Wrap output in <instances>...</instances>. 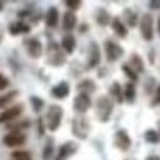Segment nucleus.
Wrapping results in <instances>:
<instances>
[{"label": "nucleus", "instance_id": "18", "mask_svg": "<svg viewBox=\"0 0 160 160\" xmlns=\"http://www.w3.org/2000/svg\"><path fill=\"white\" fill-rule=\"evenodd\" d=\"M110 26L119 38H126V36H128V26L124 24V21H122L121 18H112Z\"/></svg>", "mask_w": 160, "mask_h": 160}, {"label": "nucleus", "instance_id": "42", "mask_svg": "<svg viewBox=\"0 0 160 160\" xmlns=\"http://www.w3.org/2000/svg\"><path fill=\"white\" fill-rule=\"evenodd\" d=\"M158 132H160V131H158Z\"/></svg>", "mask_w": 160, "mask_h": 160}, {"label": "nucleus", "instance_id": "26", "mask_svg": "<svg viewBox=\"0 0 160 160\" xmlns=\"http://www.w3.org/2000/svg\"><path fill=\"white\" fill-rule=\"evenodd\" d=\"M110 95L119 102V103H121V102H124V88H122L119 83H112V86H110Z\"/></svg>", "mask_w": 160, "mask_h": 160}, {"label": "nucleus", "instance_id": "31", "mask_svg": "<svg viewBox=\"0 0 160 160\" xmlns=\"http://www.w3.org/2000/svg\"><path fill=\"white\" fill-rule=\"evenodd\" d=\"M12 160H31V153L24 150H14L12 152Z\"/></svg>", "mask_w": 160, "mask_h": 160}, {"label": "nucleus", "instance_id": "37", "mask_svg": "<svg viewBox=\"0 0 160 160\" xmlns=\"http://www.w3.org/2000/svg\"><path fill=\"white\" fill-rule=\"evenodd\" d=\"M36 122H38V134L43 136L45 134V121H43V119H38Z\"/></svg>", "mask_w": 160, "mask_h": 160}, {"label": "nucleus", "instance_id": "32", "mask_svg": "<svg viewBox=\"0 0 160 160\" xmlns=\"http://www.w3.org/2000/svg\"><path fill=\"white\" fill-rule=\"evenodd\" d=\"M29 102H31L33 110H35V112H40L43 107H45V102H43V98H40V97H31V98H29Z\"/></svg>", "mask_w": 160, "mask_h": 160}, {"label": "nucleus", "instance_id": "35", "mask_svg": "<svg viewBox=\"0 0 160 160\" xmlns=\"http://www.w3.org/2000/svg\"><path fill=\"white\" fill-rule=\"evenodd\" d=\"M152 105H153V107L160 105V84H157V90L153 91V100H152Z\"/></svg>", "mask_w": 160, "mask_h": 160}, {"label": "nucleus", "instance_id": "17", "mask_svg": "<svg viewBox=\"0 0 160 160\" xmlns=\"http://www.w3.org/2000/svg\"><path fill=\"white\" fill-rule=\"evenodd\" d=\"M128 64H129V67L138 74V76L141 72H145V62H143V59L138 55V53H131V55H129V62Z\"/></svg>", "mask_w": 160, "mask_h": 160}, {"label": "nucleus", "instance_id": "3", "mask_svg": "<svg viewBox=\"0 0 160 160\" xmlns=\"http://www.w3.org/2000/svg\"><path fill=\"white\" fill-rule=\"evenodd\" d=\"M72 132L74 136H78L79 139H86L88 132H90V122L84 115H79L72 121Z\"/></svg>", "mask_w": 160, "mask_h": 160}, {"label": "nucleus", "instance_id": "9", "mask_svg": "<svg viewBox=\"0 0 160 160\" xmlns=\"http://www.w3.org/2000/svg\"><path fill=\"white\" fill-rule=\"evenodd\" d=\"M91 107V98L90 95H84V93H78L76 98H74V110L78 112V114H86L88 110H90Z\"/></svg>", "mask_w": 160, "mask_h": 160}, {"label": "nucleus", "instance_id": "40", "mask_svg": "<svg viewBox=\"0 0 160 160\" xmlns=\"http://www.w3.org/2000/svg\"><path fill=\"white\" fill-rule=\"evenodd\" d=\"M157 29H158V33H160V19H158V24H157Z\"/></svg>", "mask_w": 160, "mask_h": 160}, {"label": "nucleus", "instance_id": "7", "mask_svg": "<svg viewBox=\"0 0 160 160\" xmlns=\"http://www.w3.org/2000/svg\"><path fill=\"white\" fill-rule=\"evenodd\" d=\"M105 57H107V60H110V62H115V60L119 59V57L122 55V47L119 45V43L112 42V40H107L105 42Z\"/></svg>", "mask_w": 160, "mask_h": 160}, {"label": "nucleus", "instance_id": "16", "mask_svg": "<svg viewBox=\"0 0 160 160\" xmlns=\"http://www.w3.org/2000/svg\"><path fill=\"white\" fill-rule=\"evenodd\" d=\"M29 126H31V121H29V119H22V121L16 119V121L5 124V128L9 129V132H22L24 129H28Z\"/></svg>", "mask_w": 160, "mask_h": 160}, {"label": "nucleus", "instance_id": "23", "mask_svg": "<svg viewBox=\"0 0 160 160\" xmlns=\"http://www.w3.org/2000/svg\"><path fill=\"white\" fill-rule=\"evenodd\" d=\"M60 47H62L64 53H72L74 48H76V38L74 35H66L60 42Z\"/></svg>", "mask_w": 160, "mask_h": 160}, {"label": "nucleus", "instance_id": "24", "mask_svg": "<svg viewBox=\"0 0 160 160\" xmlns=\"http://www.w3.org/2000/svg\"><path fill=\"white\" fill-rule=\"evenodd\" d=\"M95 18H97V22L100 26H107V24H110V22H112V16L108 14L107 9H97Z\"/></svg>", "mask_w": 160, "mask_h": 160}, {"label": "nucleus", "instance_id": "14", "mask_svg": "<svg viewBox=\"0 0 160 160\" xmlns=\"http://www.w3.org/2000/svg\"><path fill=\"white\" fill-rule=\"evenodd\" d=\"M76 26H78L76 14L71 12V11L64 12V16H62V28H64V31H67V35H71V31H72Z\"/></svg>", "mask_w": 160, "mask_h": 160}, {"label": "nucleus", "instance_id": "2", "mask_svg": "<svg viewBox=\"0 0 160 160\" xmlns=\"http://www.w3.org/2000/svg\"><path fill=\"white\" fill-rule=\"evenodd\" d=\"M112 112H114V103L108 97H100L97 100V114H98V119L102 122H107L110 119Z\"/></svg>", "mask_w": 160, "mask_h": 160}, {"label": "nucleus", "instance_id": "25", "mask_svg": "<svg viewBox=\"0 0 160 160\" xmlns=\"http://www.w3.org/2000/svg\"><path fill=\"white\" fill-rule=\"evenodd\" d=\"M122 21H124L126 26H136V24H138V14H136L132 9H124Z\"/></svg>", "mask_w": 160, "mask_h": 160}, {"label": "nucleus", "instance_id": "6", "mask_svg": "<svg viewBox=\"0 0 160 160\" xmlns=\"http://www.w3.org/2000/svg\"><path fill=\"white\" fill-rule=\"evenodd\" d=\"M22 114V105H11L9 108L0 112V124H9V122L19 119V115Z\"/></svg>", "mask_w": 160, "mask_h": 160}, {"label": "nucleus", "instance_id": "1", "mask_svg": "<svg viewBox=\"0 0 160 160\" xmlns=\"http://www.w3.org/2000/svg\"><path fill=\"white\" fill-rule=\"evenodd\" d=\"M64 117V110L60 105H50L48 110H47V117H45V126L48 131H57L60 128V122Z\"/></svg>", "mask_w": 160, "mask_h": 160}, {"label": "nucleus", "instance_id": "15", "mask_svg": "<svg viewBox=\"0 0 160 160\" xmlns=\"http://www.w3.org/2000/svg\"><path fill=\"white\" fill-rule=\"evenodd\" d=\"M71 91V86L69 83H66V81H60L59 84H55V86L52 88V97L57 98V100H64V98H67V95H69Z\"/></svg>", "mask_w": 160, "mask_h": 160}, {"label": "nucleus", "instance_id": "5", "mask_svg": "<svg viewBox=\"0 0 160 160\" xmlns=\"http://www.w3.org/2000/svg\"><path fill=\"white\" fill-rule=\"evenodd\" d=\"M139 31H141L143 40L152 42L153 40V18L152 14H145L139 19Z\"/></svg>", "mask_w": 160, "mask_h": 160}, {"label": "nucleus", "instance_id": "38", "mask_svg": "<svg viewBox=\"0 0 160 160\" xmlns=\"http://www.w3.org/2000/svg\"><path fill=\"white\" fill-rule=\"evenodd\" d=\"M148 7L150 9H160V2H150Z\"/></svg>", "mask_w": 160, "mask_h": 160}, {"label": "nucleus", "instance_id": "28", "mask_svg": "<svg viewBox=\"0 0 160 160\" xmlns=\"http://www.w3.org/2000/svg\"><path fill=\"white\" fill-rule=\"evenodd\" d=\"M124 100L128 102V103H132V102L136 100V88L132 83H128L124 86Z\"/></svg>", "mask_w": 160, "mask_h": 160}, {"label": "nucleus", "instance_id": "21", "mask_svg": "<svg viewBox=\"0 0 160 160\" xmlns=\"http://www.w3.org/2000/svg\"><path fill=\"white\" fill-rule=\"evenodd\" d=\"M18 95H19L18 90H11L9 93L2 95V97H0V110H5V108L11 107V103L16 100V97H18Z\"/></svg>", "mask_w": 160, "mask_h": 160}, {"label": "nucleus", "instance_id": "20", "mask_svg": "<svg viewBox=\"0 0 160 160\" xmlns=\"http://www.w3.org/2000/svg\"><path fill=\"white\" fill-rule=\"evenodd\" d=\"M59 19H60V16H59V9L57 7H50L48 11H47L45 24L48 26V28H55V26L59 24Z\"/></svg>", "mask_w": 160, "mask_h": 160}, {"label": "nucleus", "instance_id": "29", "mask_svg": "<svg viewBox=\"0 0 160 160\" xmlns=\"http://www.w3.org/2000/svg\"><path fill=\"white\" fill-rule=\"evenodd\" d=\"M145 141L146 143H152V145L158 143L160 141V132L155 131V129H146V131H145Z\"/></svg>", "mask_w": 160, "mask_h": 160}, {"label": "nucleus", "instance_id": "41", "mask_svg": "<svg viewBox=\"0 0 160 160\" xmlns=\"http://www.w3.org/2000/svg\"><path fill=\"white\" fill-rule=\"evenodd\" d=\"M2 7H4V2H0V9H2Z\"/></svg>", "mask_w": 160, "mask_h": 160}, {"label": "nucleus", "instance_id": "36", "mask_svg": "<svg viewBox=\"0 0 160 160\" xmlns=\"http://www.w3.org/2000/svg\"><path fill=\"white\" fill-rule=\"evenodd\" d=\"M7 86H9V79L4 76V74H0V91H2V90H5Z\"/></svg>", "mask_w": 160, "mask_h": 160}, {"label": "nucleus", "instance_id": "39", "mask_svg": "<svg viewBox=\"0 0 160 160\" xmlns=\"http://www.w3.org/2000/svg\"><path fill=\"white\" fill-rule=\"evenodd\" d=\"M146 160H160V157L158 155H150V157H146Z\"/></svg>", "mask_w": 160, "mask_h": 160}, {"label": "nucleus", "instance_id": "13", "mask_svg": "<svg viewBox=\"0 0 160 160\" xmlns=\"http://www.w3.org/2000/svg\"><path fill=\"white\" fill-rule=\"evenodd\" d=\"M115 146H117L119 150H122V152L131 148V138H129L126 129H119V131L115 132Z\"/></svg>", "mask_w": 160, "mask_h": 160}, {"label": "nucleus", "instance_id": "33", "mask_svg": "<svg viewBox=\"0 0 160 160\" xmlns=\"http://www.w3.org/2000/svg\"><path fill=\"white\" fill-rule=\"evenodd\" d=\"M157 90V86H155V78H148V81L145 83V91L146 93H150V95H153V91Z\"/></svg>", "mask_w": 160, "mask_h": 160}, {"label": "nucleus", "instance_id": "4", "mask_svg": "<svg viewBox=\"0 0 160 160\" xmlns=\"http://www.w3.org/2000/svg\"><path fill=\"white\" fill-rule=\"evenodd\" d=\"M66 62V55L64 52H60V47L57 43L50 42L48 43V64L53 67H59Z\"/></svg>", "mask_w": 160, "mask_h": 160}, {"label": "nucleus", "instance_id": "27", "mask_svg": "<svg viewBox=\"0 0 160 160\" xmlns=\"http://www.w3.org/2000/svg\"><path fill=\"white\" fill-rule=\"evenodd\" d=\"M53 152H55V145H53V138H48L45 143V148H43V160H50L53 157Z\"/></svg>", "mask_w": 160, "mask_h": 160}, {"label": "nucleus", "instance_id": "34", "mask_svg": "<svg viewBox=\"0 0 160 160\" xmlns=\"http://www.w3.org/2000/svg\"><path fill=\"white\" fill-rule=\"evenodd\" d=\"M66 7L69 9L71 12L78 11L81 7V0H66Z\"/></svg>", "mask_w": 160, "mask_h": 160}, {"label": "nucleus", "instance_id": "10", "mask_svg": "<svg viewBox=\"0 0 160 160\" xmlns=\"http://www.w3.org/2000/svg\"><path fill=\"white\" fill-rule=\"evenodd\" d=\"M2 141L9 148H18V146H22L26 143V134L24 132H9V134L4 136Z\"/></svg>", "mask_w": 160, "mask_h": 160}, {"label": "nucleus", "instance_id": "19", "mask_svg": "<svg viewBox=\"0 0 160 160\" xmlns=\"http://www.w3.org/2000/svg\"><path fill=\"white\" fill-rule=\"evenodd\" d=\"M31 31V26L26 24L24 21H19V22H12L11 26H9V33L14 36L18 35H28V33Z\"/></svg>", "mask_w": 160, "mask_h": 160}, {"label": "nucleus", "instance_id": "8", "mask_svg": "<svg viewBox=\"0 0 160 160\" xmlns=\"http://www.w3.org/2000/svg\"><path fill=\"white\" fill-rule=\"evenodd\" d=\"M100 60H102L100 47H98L97 42H91L90 43V52H88V64H86V67H88V69H95V67H98Z\"/></svg>", "mask_w": 160, "mask_h": 160}, {"label": "nucleus", "instance_id": "11", "mask_svg": "<svg viewBox=\"0 0 160 160\" xmlns=\"http://www.w3.org/2000/svg\"><path fill=\"white\" fill-rule=\"evenodd\" d=\"M24 45H26V50H28L29 57H33V59L42 57L43 45H42V42H40L38 38H28V40H24Z\"/></svg>", "mask_w": 160, "mask_h": 160}, {"label": "nucleus", "instance_id": "12", "mask_svg": "<svg viewBox=\"0 0 160 160\" xmlns=\"http://www.w3.org/2000/svg\"><path fill=\"white\" fill-rule=\"evenodd\" d=\"M76 152H78V145H76V143H74V141H67V143H64V145L59 148V153H57L55 160H67L69 157H72Z\"/></svg>", "mask_w": 160, "mask_h": 160}, {"label": "nucleus", "instance_id": "30", "mask_svg": "<svg viewBox=\"0 0 160 160\" xmlns=\"http://www.w3.org/2000/svg\"><path fill=\"white\" fill-rule=\"evenodd\" d=\"M122 72H124L126 76H128L129 83H132V84H134L136 81H138V74H136L134 71H132L131 67H129V64H122Z\"/></svg>", "mask_w": 160, "mask_h": 160}, {"label": "nucleus", "instance_id": "22", "mask_svg": "<svg viewBox=\"0 0 160 160\" xmlns=\"http://www.w3.org/2000/svg\"><path fill=\"white\" fill-rule=\"evenodd\" d=\"M97 90V84H95L93 79H81L78 83V91L79 93H84V95H90Z\"/></svg>", "mask_w": 160, "mask_h": 160}]
</instances>
